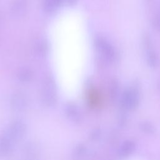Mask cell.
Instances as JSON below:
<instances>
[{
	"instance_id": "1",
	"label": "cell",
	"mask_w": 160,
	"mask_h": 160,
	"mask_svg": "<svg viewBox=\"0 0 160 160\" xmlns=\"http://www.w3.org/2000/svg\"><path fill=\"white\" fill-rule=\"evenodd\" d=\"M9 148V143L8 140L4 138L0 139V155H4L8 152Z\"/></svg>"
}]
</instances>
